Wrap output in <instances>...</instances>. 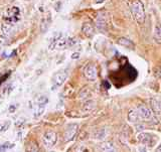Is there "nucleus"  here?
<instances>
[{
  "label": "nucleus",
  "instance_id": "obj_11",
  "mask_svg": "<svg viewBox=\"0 0 161 152\" xmlns=\"http://www.w3.org/2000/svg\"><path fill=\"white\" fill-rule=\"evenodd\" d=\"M120 45H123V47L125 48H130V49H134L135 47H134V43L131 42V40L127 39V38H125V37H121L118 39V42H117Z\"/></svg>",
  "mask_w": 161,
  "mask_h": 152
},
{
  "label": "nucleus",
  "instance_id": "obj_21",
  "mask_svg": "<svg viewBox=\"0 0 161 152\" xmlns=\"http://www.w3.org/2000/svg\"><path fill=\"white\" fill-rule=\"evenodd\" d=\"M13 146V144H10L9 142H6V143H4L3 145L0 146V151H5V150H7L9 148H11Z\"/></svg>",
  "mask_w": 161,
  "mask_h": 152
},
{
  "label": "nucleus",
  "instance_id": "obj_24",
  "mask_svg": "<svg viewBox=\"0 0 161 152\" xmlns=\"http://www.w3.org/2000/svg\"><path fill=\"white\" fill-rule=\"evenodd\" d=\"M16 110V107L15 106H10V108H9V112H14V111Z\"/></svg>",
  "mask_w": 161,
  "mask_h": 152
},
{
  "label": "nucleus",
  "instance_id": "obj_7",
  "mask_svg": "<svg viewBox=\"0 0 161 152\" xmlns=\"http://www.w3.org/2000/svg\"><path fill=\"white\" fill-rule=\"evenodd\" d=\"M78 129H79V126L77 124H69L67 126V128H65V131H64V135L65 142L72 141L75 138V136L77 135Z\"/></svg>",
  "mask_w": 161,
  "mask_h": 152
},
{
  "label": "nucleus",
  "instance_id": "obj_20",
  "mask_svg": "<svg viewBox=\"0 0 161 152\" xmlns=\"http://www.w3.org/2000/svg\"><path fill=\"white\" fill-rule=\"evenodd\" d=\"M10 127V122H5L3 124H0V132H4V131H6L8 128Z\"/></svg>",
  "mask_w": 161,
  "mask_h": 152
},
{
  "label": "nucleus",
  "instance_id": "obj_25",
  "mask_svg": "<svg viewBox=\"0 0 161 152\" xmlns=\"http://www.w3.org/2000/svg\"><path fill=\"white\" fill-rule=\"evenodd\" d=\"M80 57V54L79 53H74V54H72V59H77V58H79Z\"/></svg>",
  "mask_w": 161,
  "mask_h": 152
},
{
  "label": "nucleus",
  "instance_id": "obj_9",
  "mask_svg": "<svg viewBox=\"0 0 161 152\" xmlns=\"http://www.w3.org/2000/svg\"><path fill=\"white\" fill-rule=\"evenodd\" d=\"M82 31L87 37H93L95 34V26L91 22H85L82 26Z\"/></svg>",
  "mask_w": 161,
  "mask_h": 152
},
{
  "label": "nucleus",
  "instance_id": "obj_1",
  "mask_svg": "<svg viewBox=\"0 0 161 152\" xmlns=\"http://www.w3.org/2000/svg\"><path fill=\"white\" fill-rule=\"evenodd\" d=\"M130 10L136 22L139 24H143L145 21V11L142 2L140 0H133L130 4Z\"/></svg>",
  "mask_w": 161,
  "mask_h": 152
},
{
  "label": "nucleus",
  "instance_id": "obj_14",
  "mask_svg": "<svg viewBox=\"0 0 161 152\" xmlns=\"http://www.w3.org/2000/svg\"><path fill=\"white\" fill-rule=\"evenodd\" d=\"M151 106H152V109L154 110V112L156 114L161 113V103L158 100H156V99L151 100Z\"/></svg>",
  "mask_w": 161,
  "mask_h": 152
},
{
  "label": "nucleus",
  "instance_id": "obj_26",
  "mask_svg": "<svg viewBox=\"0 0 161 152\" xmlns=\"http://www.w3.org/2000/svg\"><path fill=\"white\" fill-rule=\"evenodd\" d=\"M94 1H95V3H102L105 1V0H94Z\"/></svg>",
  "mask_w": 161,
  "mask_h": 152
},
{
  "label": "nucleus",
  "instance_id": "obj_17",
  "mask_svg": "<svg viewBox=\"0 0 161 152\" xmlns=\"http://www.w3.org/2000/svg\"><path fill=\"white\" fill-rule=\"evenodd\" d=\"M96 107V103L93 100H89L88 102H86L84 105V110L85 111H91Z\"/></svg>",
  "mask_w": 161,
  "mask_h": 152
},
{
  "label": "nucleus",
  "instance_id": "obj_8",
  "mask_svg": "<svg viewBox=\"0 0 161 152\" xmlns=\"http://www.w3.org/2000/svg\"><path fill=\"white\" fill-rule=\"evenodd\" d=\"M137 112L140 116V118L142 120H150L152 118V112H151V110L146 107L144 105H140L137 107Z\"/></svg>",
  "mask_w": 161,
  "mask_h": 152
},
{
  "label": "nucleus",
  "instance_id": "obj_13",
  "mask_svg": "<svg viewBox=\"0 0 161 152\" xmlns=\"http://www.w3.org/2000/svg\"><path fill=\"white\" fill-rule=\"evenodd\" d=\"M154 39L158 43H161V24L157 23L154 28Z\"/></svg>",
  "mask_w": 161,
  "mask_h": 152
},
{
  "label": "nucleus",
  "instance_id": "obj_18",
  "mask_svg": "<svg viewBox=\"0 0 161 152\" xmlns=\"http://www.w3.org/2000/svg\"><path fill=\"white\" fill-rule=\"evenodd\" d=\"M105 136H106L105 130H104V129H101V130L96 131V133H95V135H94V137H95V139H97V140H102V139L105 138Z\"/></svg>",
  "mask_w": 161,
  "mask_h": 152
},
{
  "label": "nucleus",
  "instance_id": "obj_10",
  "mask_svg": "<svg viewBox=\"0 0 161 152\" xmlns=\"http://www.w3.org/2000/svg\"><path fill=\"white\" fill-rule=\"evenodd\" d=\"M13 29V26H12V23L10 21H5L2 23V26H1V31L2 33L5 35V37H7L10 33H11Z\"/></svg>",
  "mask_w": 161,
  "mask_h": 152
},
{
  "label": "nucleus",
  "instance_id": "obj_6",
  "mask_svg": "<svg viewBox=\"0 0 161 152\" xmlns=\"http://www.w3.org/2000/svg\"><path fill=\"white\" fill-rule=\"evenodd\" d=\"M84 75H85L86 79H88L89 81H95L98 77V70H97L96 65L93 63L88 64L87 67L85 68Z\"/></svg>",
  "mask_w": 161,
  "mask_h": 152
},
{
  "label": "nucleus",
  "instance_id": "obj_2",
  "mask_svg": "<svg viewBox=\"0 0 161 152\" xmlns=\"http://www.w3.org/2000/svg\"><path fill=\"white\" fill-rule=\"evenodd\" d=\"M69 47V38L63 37L62 33H58V35L53 38L52 42L49 44V49L54 50V49H63L64 48Z\"/></svg>",
  "mask_w": 161,
  "mask_h": 152
},
{
  "label": "nucleus",
  "instance_id": "obj_16",
  "mask_svg": "<svg viewBox=\"0 0 161 152\" xmlns=\"http://www.w3.org/2000/svg\"><path fill=\"white\" fill-rule=\"evenodd\" d=\"M44 109H45V105H43V104H37L36 110H35V113H34L35 118L40 117V116H42V115L43 114Z\"/></svg>",
  "mask_w": 161,
  "mask_h": 152
},
{
  "label": "nucleus",
  "instance_id": "obj_5",
  "mask_svg": "<svg viewBox=\"0 0 161 152\" xmlns=\"http://www.w3.org/2000/svg\"><path fill=\"white\" fill-rule=\"evenodd\" d=\"M58 141V134L54 131H47L42 137V142L47 148H52L55 145Z\"/></svg>",
  "mask_w": 161,
  "mask_h": 152
},
{
  "label": "nucleus",
  "instance_id": "obj_15",
  "mask_svg": "<svg viewBox=\"0 0 161 152\" xmlns=\"http://www.w3.org/2000/svg\"><path fill=\"white\" fill-rule=\"evenodd\" d=\"M101 149H102L103 151H114L115 147L112 144V142L107 141V142H104V143L101 144Z\"/></svg>",
  "mask_w": 161,
  "mask_h": 152
},
{
  "label": "nucleus",
  "instance_id": "obj_4",
  "mask_svg": "<svg viewBox=\"0 0 161 152\" xmlns=\"http://www.w3.org/2000/svg\"><path fill=\"white\" fill-rule=\"evenodd\" d=\"M137 139L139 141V143L147 146V147H153L156 144V142H157V137H156V136L150 133H145V132L138 134Z\"/></svg>",
  "mask_w": 161,
  "mask_h": 152
},
{
  "label": "nucleus",
  "instance_id": "obj_3",
  "mask_svg": "<svg viewBox=\"0 0 161 152\" xmlns=\"http://www.w3.org/2000/svg\"><path fill=\"white\" fill-rule=\"evenodd\" d=\"M68 74L69 73L67 70H59L58 72L55 73L52 80V84H53L52 89L55 90L57 88H59L60 86H63L68 78Z\"/></svg>",
  "mask_w": 161,
  "mask_h": 152
},
{
  "label": "nucleus",
  "instance_id": "obj_22",
  "mask_svg": "<svg viewBox=\"0 0 161 152\" xmlns=\"http://www.w3.org/2000/svg\"><path fill=\"white\" fill-rule=\"evenodd\" d=\"M154 75H155L157 78L161 79V65H158V67H156V69L154 70Z\"/></svg>",
  "mask_w": 161,
  "mask_h": 152
},
{
  "label": "nucleus",
  "instance_id": "obj_19",
  "mask_svg": "<svg viewBox=\"0 0 161 152\" xmlns=\"http://www.w3.org/2000/svg\"><path fill=\"white\" fill-rule=\"evenodd\" d=\"M48 102V99L47 96H42V95H40L38 96V97L36 98V104H43L45 105Z\"/></svg>",
  "mask_w": 161,
  "mask_h": 152
},
{
  "label": "nucleus",
  "instance_id": "obj_23",
  "mask_svg": "<svg viewBox=\"0 0 161 152\" xmlns=\"http://www.w3.org/2000/svg\"><path fill=\"white\" fill-rule=\"evenodd\" d=\"M30 147H32V148H27V150H29V151H38L39 150L37 148V145L34 143H31V146H30Z\"/></svg>",
  "mask_w": 161,
  "mask_h": 152
},
{
  "label": "nucleus",
  "instance_id": "obj_12",
  "mask_svg": "<svg viewBox=\"0 0 161 152\" xmlns=\"http://www.w3.org/2000/svg\"><path fill=\"white\" fill-rule=\"evenodd\" d=\"M140 119L141 118H140V116L137 112V110L129 111V113H128V120L129 121H131V122H133V123H137Z\"/></svg>",
  "mask_w": 161,
  "mask_h": 152
}]
</instances>
